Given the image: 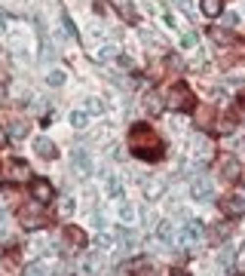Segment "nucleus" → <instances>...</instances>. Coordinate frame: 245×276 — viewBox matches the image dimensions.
Instances as JSON below:
<instances>
[{
	"mask_svg": "<svg viewBox=\"0 0 245 276\" xmlns=\"http://www.w3.org/2000/svg\"><path fill=\"white\" fill-rule=\"evenodd\" d=\"M129 147H132V154L141 157V160H159V157H162V151H159L162 144L154 138V132H150L147 126H135V129H132Z\"/></svg>",
	"mask_w": 245,
	"mask_h": 276,
	"instance_id": "1",
	"label": "nucleus"
},
{
	"mask_svg": "<svg viewBox=\"0 0 245 276\" xmlns=\"http://www.w3.org/2000/svg\"><path fill=\"white\" fill-rule=\"evenodd\" d=\"M40 206H43V203H37V200H34L31 206H25V209L19 212V218H22V227H25V230H40V227H46V224H49V218L43 215V209H40Z\"/></svg>",
	"mask_w": 245,
	"mask_h": 276,
	"instance_id": "2",
	"label": "nucleus"
},
{
	"mask_svg": "<svg viewBox=\"0 0 245 276\" xmlns=\"http://www.w3.org/2000/svg\"><path fill=\"white\" fill-rule=\"evenodd\" d=\"M202 236H205V230H202V224L200 221H184V230H181V236H178V243L184 246V249H193V246H200L202 243Z\"/></svg>",
	"mask_w": 245,
	"mask_h": 276,
	"instance_id": "3",
	"label": "nucleus"
},
{
	"mask_svg": "<svg viewBox=\"0 0 245 276\" xmlns=\"http://www.w3.org/2000/svg\"><path fill=\"white\" fill-rule=\"evenodd\" d=\"M190 197H193V200H200V203L212 200V197H215V184L208 181L205 175H196V178L190 181Z\"/></svg>",
	"mask_w": 245,
	"mask_h": 276,
	"instance_id": "4",
	"label": "nucleus"
},
{
	"mask_svg": "<svg viewBox=\"0 0 245 276\" xmlns=\"http://www.w3.org/2000/svg\"><path fill=\"white\" fill-rule=\"evenodd\" d=\"M71 166H74L77 175H83V178L92 172V157H89L86 147H74V154H71Z\"/></svg>",
	"mask_w": 245,
	"mask_h": 276,
	"instance_id": "5",
	"label": "nucleus"
},
{
	"mask_svg": "<svg viewBox=\"0 0 245 276\" xmlns=\"http://www.w3.org/2000/svg\"><path fill=\"white\" fill-rule=\"evenodd\" d=\"M169 105L178 108V111H187L190 108V89L184 86V83H178V86L172 89V95H169Z\"/></svg>",
	"mask_w": 245,
	"mask_h": 276,
	"instance_id": "6",
	"label": "nucleus"
},
{
	"mask_svg": "<svg viewBox=\"0 0 245 276\" xmlns=\"http://www.w3.org/2000/svg\"><path fill=\"white\" fill-rule=\"evenodd\" d=\"M221 212H224L227 218H239L245 212V197H227V200H221Z\"/></svg>",
	"mask_w": 245,
	"mask_h": 276,
	"instance_id": "7",
	"label": "nucleus"
},
{
	"mask_svg": "<svg viewBox=\"0 0 245 276\" xmlns=\"http://www.w3.org/2000/svg\"><path fill=\"white\" fill-rule=\"evenodd\" d=\"M31 197L37 200V203H49V200L55 197V193H52V184L43 181V178H37V181L31 184Z\"/></svg>",
	"mask_w": 245,
	"mask_h": 276,
	"instance_id": "8",
	"label": "nucleus"
},
{
	"mask_svg": "<svg viewBox=\"0 0 245 276\" xmlns=\"http://www.w3.org/2000/svg\"><path fill=\"white\" fill-rule=\"evenodd\" d=\"M34 151H37V157H43V160H55L58 157V151H55V144L49 141L46 135H40L37 141H34Z\"/></svg>",
	"mask_w": 245,
	"mask_h": 276,
	"instance_id": "9",
	"label": "nucleus"
},
{
	"mask_svg": "<svg viewBox=\"0 0 245 276\" xmlns=\"http://www.w3.org/2000/svg\"><path fill=\"white\" fill-rule=\"evenodd\" d=\"M221 166H224V181L239 178V160L236 157H221Z\"/></svg>",
	"mask_w": 245,
	"mask_h": 276,
	"instance_id": "10",
	"label": "nucleus"
},
{
	"mask_svg": "<svg viewBox=\"0 0 245 276\" xmlns=\"http://www.w3.org/2000/svg\"><path fill=\"white\" fill-rule=\"evenodd\" d=\"M156 236H159L166 246H172L175 239H178V230H175V224H172V221H159V227H156Z\"/></svg>",
	"mask_w": 245,
	"mask_h": 276,
	"instance_id": "11",
	"label": "nucleus"
},
{
	"mask_svg": "<svg viewBox=\"0 0 245 276\" xmlns=\"http://www.w3.org/2000/svg\"><path fill=\"white\" fill-rule=\"evenodd\" d=\"M193 157L200 160V163H208V160H212V144H208L205 138H196L193 141Z\"/></svg>",
	"mask_w": 245,
	"mask_h": 276,
	"instance_id": "12",
	"label": "nucleus"
},
{
	"mask_svg": "<svg viewBox=\"0 0 245 276\" xmlns=\"http://www.w3.org/2000/svg\"><path fill=\"white\" fill-rule=\"evenodd\" d=\"M80 270L83 273H89V276H95L98 270H101V258L92 252V255H83V261H80Z\"/></svg>",
	"mask_w": 245,
	"mask_h": 276,
	"instance_id": "13",
	"label": "nucleus"
},
{
	"mask_svg": "<svg viewBox=\"0 0 245 276\" xmlns=\"http://www.w3.org/2000/svg\"><path fill=\"white\" fill-rule=\"evenodd\" d=\"M67 120H71L74 129H86V126H89V111L86 108H77V111H71V117H67Z\"/></svg>",
	"mask_w": 245,
	"mask_h": 276,
	"instance_id": "14",
	"label": "nucleus"
},
{
	"mask_svg": "<svg viewBox=\"0 0 245 276\" xmlns=\"http://www.w3.org/2000/svg\"><path fill=\"white\" fill-rule=\"evenodd\" d=\"M135 218H138V209L132 203H120V221L123 224H135Z\"/></svg>",
	"mask_w": 245,
	"mask_h": 276,
	"instance_id": "15",
	"label": "nucleus"
},
{
	"mask_svg": "<svg viewBox=\"0 0 245 276\" xmlns=\"http://www.w3.org/2000/svg\"><path fill=\"white\" fill-rule=\"evenodd\" d=\"M108 197H123V178L108 175Z\"/></svg>",
	"mask_w": 245,
	"mask_h": 276,
	"instance_id": "16",
	"label": "nucleus"
},
{
	"mask_svg": "<svg viewBox=\"0 0 245 276\" xmlns=\"http://www.w3.org/2000/svg\"><path fill=\"white\" fill-rule=\"evenodd\" d=\"M95 59H98V62H111V59H116V46H111V43L98 46V49H95Z\"/></svg>",
	"mask_w": 245,
	"mask_h": 276,
	"instance_id": "17",
	"label": "nucleus"
},
{
	"mask_svg": "<svg viewBox=\"0 0 245 276\" xmlns=\"http://www.w3.org/2000/svg\"><path fill=\"white\" fill-rule=\"evenodd\" d=\"M28 132H31V126H28V123H22V120L9 123V135H13V138H19V141H22V138H25Z\"/></svg>",
	"mask_w": 245,
	"mask_h": 276,
	"instance_id": "18",
	"label": "nucleus"
},
{
	"mask_svg": "<svg viewBox=\"0 0 245 276\" xmlns=\"http://www.w3.org/2000/svg\"><path fill=\"white\" fill-rule=\"evenodd\" d=\"M65 239H67V243H77V246H83V243H86V233H83L80 227H67V230H65Z\"/></svg>",
	"mask_w": 245,
	"mask_h": 276,
	"instance_id": "19",
	"label": "nucleus"
},
{
	"mask_svg": "<svg viewBox=\"0 0 245 276\" xmlns=\"http://www.w3.org/2000/svg\"><path fill=\"white\" fill-rule=\"evenodd\" d=\"M202 13L208 16V19H215V16H221V0H202Z\"/></svg>",
	"mask_w": 245,
	"mask_h": 276,
	"instance_id": "20",
	"label": "nucleus"
},
{
	"mask_svg": "<svg viewBox=\"0 0 245 276\" xmlns=\"http://www.w3.org/2000/svg\"><path fill=\"white\" fill-rule=\"evenodd\" d=\"M129 267H132V273H135V276H150V261H144V258L132 261Z\"/></svg>",
	"mask_w": 245,
	"mask_h": 276,
	"instance_id": "21",
	"label": "nucleus"
},
{
	"mask_svg": "<svg viewBox=\"0 0 245 276\" xmlns=\"http://www.w3.org/2000/svg\"><path fill=\"white\" fill-rule=\"evenodd\" d=\"M74 209H77L74 197H62V203H58V212H62V215L67 218V215H74Z\"/></svg>",
	"mask_w": 245,
	"mask_h": 276,
	"instance_id": "22",
	"label": "nucleus"
},
{
	"mask_svg": "<svg viewBox=\"0 0 245 276\" xmlns=\"http://www.w3.org/2000/svg\"><path fill=\"white\" fill-rule=\"evenodd\" d=\"M95 243H98V249H113V243H116V236H113V233H108V230H101Z\"/></svg>",
	"mask_w": 245,
	"mask_h": 276,
	"instance_id": "23",
	"label": "nucleus"
},
{
	"mask_svg": "<svg viewBox=\"0 0 245 276\" xmlns=\"http://www.w3.org/2000/svg\"><path fill=\"white\" fill-rule=\"evenodd\" d=\"M172 3L178 6L184 16H196V3H193V0H172Z\"/></svg>",
	"mask_w": 245,
	"mask_h": 276,
	"instance_id": "24",
	"label": "nucleus"
},
{
	"mask_svg": "<svg viewBox=\"0 0 245 276\" xmlns=\"http://www.w3.org/2000/svg\"><path fill=\"white\" fill-rule=\"evenodd\" d=\"M22 273H25V276H49V273H46V267H43L40 261H34V264H28V267L22 270Z\"/></svg>",
	"mask_w": 245,
	"mask_h": 276,
	"instance_id": "25",
	"label": "nucleus"
},
{
	"mask_svg": "<svg viewBox=\"0 0 245 276\" xmlns=\"http://www.w3.org/2000/svg\"><path fill=\"white\" fill-rule=\"evenodd\" d=\"M46 83H49V86H62L65 83V71H58V68L49 71V74H46Z\"/></svg>",
	"mask_w": 245,
	"mask_h": 276,
	"instance_id": "26",
	"label": "nucleus"
},
{
	"mask_svg": "<svg viewBox=\"0 0 245 276\" xmlns=\"http://www.w3.org/2000/svg\"><path fill=\"white\" fill-rule=\"evenodd\" d=\"M147 111L154 114V117L162 111V101H159V95H156V92H154V95H147Z\"/></svg>",
	"mask_w": 245,
	"mask_h": 276,
	"instance_id": "27",
	"label": "nucleus"
},
{
	"mask_svg": "<svg viewBox=\"0 0 245 276\" xmlns=\"http://www.w3.org/2000/svg\"><path fill=\"white\" fill-rule=\"evenodd\" d=\"M116 236H120V243H126V246H135L138 243V233H135V230H120Z\"/></svg>",
	"mask_w": 245,
	"mask_h": 276,
	"instance_id": "28",
	"label": "nucleus"
},
{
	"mask_svg": "<svg viewBox=\"0 0 245 276\" xmlns=\"http://www.w3.org/2000/svg\"><path fill=\"white\" fill-rule=\"evenodd\" d=\"M55 59V46L52 43H43V52H40V62L46 65V62H52Z\"/></svg>",
	"mask_w": 245,
	"mask_h": 276,
	"instance_id": "29",
	"label": "nucleus"
},
{
	"mask_svg": "<svg viewBox=\"0 0 245 276\" xmlns=\"http://www.w3.org/2000/svg\"><path fill=\"white\" fill-rule=\"evenodd\" d=\"M86 111H89V114H101V111H104V105H101L98 98H86Z\"/></svg>",
	"mask_w": 245,
	"mask_h": 276,
	"instance_id": "30",
	"label": "nucleus"
},
{
	"mask_svg": "<svg viewBox=\"0 0 245 276\" xmlns=\"http://www.w3.org/2000/svg\"><path fill=\"white\" fill-rule=\"evenodd\" d=\"M62 25H65V31L71 34V37H77V28H74V22H71V16H67V13H62Z\"/></svg>",
	"mask_w": 245,
	"mask_h": 276,
	"instance_id": "31",
	"label": "nucleus"
},
{
	"mask_svg": "<svg viewBox=\"0 0 245 276\" xmlns=\"http://www.w3.org/2000/svg\"><path fill=\"white\" fill-rule=\"evenodd\" d=\"M13 175L16 178H28V166L25 163H13Z\"/></svg>",
	"mask_w": 245,
	"mask_h": 276,
	"instance_id": "32",
	"label": "nucleus"
},
{
	"mask_svg": "<svg viewBox=\"0 0 245 276\" xmlns=\"http://www.w3.org/2000/svg\"><path fill=\"white\" fill-rule=\"evenodd\" d=\"M218 261H221V267H230V264H233V252H230V249H224Z\"/></svg>",
	"mask_w": 245,
	"mask_h": 276,
	"instance_id": "33",
	"label": "nucleus"
},
{
	"mask_svg": "<svg viewBox=\"0 0 245 276\" xmlns=\"http://www.w3.org/2000/svg\"><path fill=\"white\" fill-rule=\"evenodd\" d=\"M236 22H239V16H236V13H227V16H224V25H227V28H233Z\"/></svg>",
	"mask_w": 245,
	"mask_h": 276,
	"instance_id": "34",
	"label": "nucleus"
},
{
	"mask_svg": "<svg viewBox=\"0 0 245 276\" xmlns=\"http://www.w3.org/2000/svg\"><path fill=\"white\" fill-rule=\"evenodd\" d=\"M181 43H184V46H187V49H190V46L196 43V34H184V40H181Z\"/></svg>",
	"mask_w": 245,
	"mask_h": 276,
	"instance_id": "35",
	"label": "nucleus"
},
{
	"mask_svg": "<svg viewBox=\"0 0 245 276\" xmlns=\"http://www.w3.org/2000/svg\"><path fill=\"white\" fill-rule=\"evenodd\" d=\"M172 276H190L187 270H172Z\"/></svg>",
	"mask_w": 245,
	"mask_h": 276,
	"instance_id": "36",
	"label": "nucleus"
},
{
	"mask_svg": "<svg viewBox=\"0 0 245 276\" xmlns=\"http://www.w3.org/2000/svg\"><path fill=\"white\" fill-rule=\"evenodd\" d=\"M3 28H6V16H3V13H0V31H3Z\"/></svg>",
	"mask_w": 245,
	"mask_h": 276,
	"instance_id": "37",
	"label": "nucleus"
},
{
	"mask_svg": "<svg viewBox=\"0 0 245 276\" xmlns=\"http://www.w3.org/2000/svg\"><path fill=\"white\" fill-rule=\"evenodd\" d=\"M3 138H6V135H3V129H0V144H3Z\"/></svg>",
	"mask_w": 245,
	"mask_h": 276,
	"instance_id": "38",
	"label": "nucleus"
}]
</instances>
